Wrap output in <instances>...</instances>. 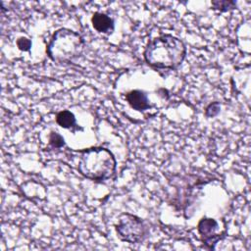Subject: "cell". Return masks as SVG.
Wrapping results in <instances>:
<instances>
[{"label": "cell", "mask_w": 251, "mask_h": 251, "mask_svg": "<svg viewBox=\"0 0 251 251\" xmlns=\"http://www.w3.org/2000/svg\"><path fill=\"white\" fill-rule=\"evenodd\" d=\"M185 54L186 47L179 38L172 34H163L147 43L143 57L153 68L175 70L181 65Z\"/></svg>", "instance_id": "6da1fadb"}, {"label": "cell", "mask_w": 251, "mask_h": 251, "mask_svg": "<svg viewBox=\"0 0 251 251\" xmlns=\"http://www.w3.org/2000/svg\"><path fill=\"white\" fill-rule=\"evenodd\" d=\"M77 170L81 176L93 181L110 178L117 167L113 153L104 147H91L79 151Z\"/></svg>", "instance_id": "7a4b0ae2"}, {"label": "cell", "mask_w": 251, "mask_h": 251, "mask_svg": "<svg viewBox=\"0 0 251 251\" xmlns=\"http://www.w3.org/2000/svg\"><path fill=\"white\" fill-rule=\"evenodd\" d=\"M83 48L84 41L78 32L62 27L51 36L46 47V53L54 62L69 63L79 57Z\"/></svg>", "instance_id": "3957f363"}, {"label": "cell", "mask_w": 251, "mask_h": 251, "mask_svg": "<svg viewBox=\"0 0 251 251\" xmlns=\"http://www.w3.org/2000/svg\"><path fill=\"white\" fill-rule=\"evenodd\" d=\"M119 237L128 243H138L143 241L146 236V226L143 221L132 214L124 213L115 225Z\"/></svg>", "instance_id": "277c9868"}, {"label": "cell", "mask_w": 251, "mask_h": 251, "mask_svg": "<svg viewBox=\"0 0 251 251\" xmlns=\"http://www.w3.org/2000/svg\"><path fill=\"white\" fill-rule=\"evenodd\" d=\"M203 244L209 249H215L216 244L225 237L226 227H222L220 223L212 218H202L197 226Z\"/></svg>", "instance_id": "5b68a950"}, {"label": "cell", "mask_w": 251, "mask_h": 251, "mask_svg": "<svg viewBox=\"0 0 251 251\" xmlns=\"http://www.w3.org/2000/svg\"><path fill=\"white\" fill-rule=\"evenodd\" d=\"M91 24L94 29L99 33L110 34L115 28L114 20L110 16L101 12H96L92 15Z\"/></svg>", "instance_id": "8992f818"}, {"label": "cell", "mask_w": 251, "mask_h": 251, "mask_svg": "<svg viewBox=\"0 0 251 251\" xmlns=\"http://www.w3.org/2000/svg\"><path fill=\"white\" fill-rule=\"evenodd\" d=\"M126 99L131 108L139 112L148 110L151 107L147 94L139 89H134L127 92L126 95Z\"/></svg>", "instance_id": "52a82bcc"}, {"label": "cell", "mask_w": 251, "mask_h": 251, "mask_svg": "<svg viewBox=\"0 0 251 251\" xmlns=\"http://www.w3.org/2000/svg\"><path fill=\"white\" fill-rule=\"evenodd\" d=\"M56 123L63 128H72L75 126V117L69 110L60 111L56 115Z\"/></svg>", "instance_id": "ba28073f"}, {"label": "cell", "mask_w": 251, "mask_h": 251, "mask_svg": "<svg viewBox=\"0 0 251 251\" xmlns=\"http://www.w3.org/2000/svg\"><path fill=\"white\" fill-rule=\"evenodd\" d=\"M211 5L214 10L220 12H227L236 8V3L231 0H216L212 1Z\"/></svg>", "instance_id": "9c48e42d"}, {"label": "cell", "mask_w": 251, "mask_h": 251, "mask_svg": "<svg viewBox=\"0 0 251 251\" xmlns=\"http://www.w3.org/2000/svg\"><path fill=\"white\" fill-rule=\"evenodd\" d=\"M49 144L53 148H61L65 145L64 137L60 133L52 131L50 133V136H49Z\"/></svg>", "instance_id": "30bf717a"}, {"label": "cell", "mask_w": 251, "mask_h": 251, "mask_svg": "<svg viewBox=\"0 0 251 251\" xmlns=\"http://www.w3.org/2000/svg\"><path fill=\"white\" fill-rule=\"evenodd\" d=\"M17 46L22 51H29L31 48V41L26 37H20L17 40Z\"/></svg>", "instance_id": "8fae6325"}, {"label": "cell", "mask_w": 251, "mask_h": 251, "mask_svg": "<svg viewBox=\"0 0 251 251\" xmlns=\"http://www.w3.org/2000/svg\"><path fill=\"white\" fill-rule=\"evenodd\" d=\"M220 109H221V106L218 102H214V103H211L205 110V115L207 117H215L216 115L219 114L220 112Z\"/></svg>", "instance_id": "7c38bea8"}]
</instances>
